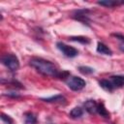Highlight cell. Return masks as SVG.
<instances>
[{
  "label": "cell",
  "instance_id": "7c38bea8",
  "mask_svg": "<svg viewBox=\"0 0 124 124\" xmlns=\"http://www.w3.org/2000/svg\"><path fill=\"white\" fill-rule=\"evenodd\" d=\"M97 113L99 114V115H101L102 117H104V118H109V112L107 110V108H106V107H105V105H104V103H98V108H97Z\"/></svg>",
  "mask_w": 124,
  "mask_h": 124
},
{
  "label": "cell",
  "instance_id": "9a60e30c",
  "mask_svg": "<svg viewBox=\"0 0 124 124\" xmlns=\"http://www.w3.org/2000/svg\"><path fill=\"white\" fill-rule=\"evenodd\" d=\"M69 40L74 41V42H78L82 45H89L91 42L89 38L84 37V36H73V37H70Z\"/></svg>",
  "mask_w": 124,
  "mask_h": 124
},
{
  "label": "cell",
  "instance_id": "52a82bcc",
  "mask_svg": "<svg viewBox=\"0 0 124 124\" xmlns=\"http://www.w3.org/2000/svg\"><path fill=\"white\" fill-rule=\"evenodd\" d=\"M41 101L46 102V103H52V104H66L67 99L65 98V96L58 94L55 96H51L48 98H42Z\"/></svg>",
  "mask_w": 124,
  "mask_h": 124
},
{
  "label": "cell",
  "instance_id": "d6986e66",
  "mask_svg": "<svg viewBox=\"0 0 124 124\" xmlns=\"http://www.w3.org/2000/svg\"><path fill=\"white\" fill-rule=\"evenodd\" d=\"M111 36L114 37V38H116V39H118V40L121 41V42H124V35H122V34H119V33H113V34H111Z\"/></svg>",
  "mask_w": 124,
  "mask_h": 124
},
{
  "label": "cell",
  "instance_id": "8992f818",
  "mask_svg": "<svg viewBox=\"0 0 124 124\" xmlns=\"http://www.w3.org/2000/svg\"><path fill=\"white\" fill-rule=\"evenodd\" d=\"M83 108H84V109H85L88 113H90V114H95V113H97L98 103H97L95 100L90 99V100H87V101L84 102Z\"/></svg>",
  "mask_w": 124,
  "mask_h": 124
},
{
  "label": "cell",
  "instance_id": "5b68a950",
  "mask_svg": "<svg viewBox=\"0 0 124 124\" xmlns=\"http://www.w3.org/2000/svg\"><path fill=\"white\" fill-rule=\"evenodd\" d=\"M56 46L57 48L66 56V57H69V58H73V57H76L78 54V50L71 46H68L62 42H57L56 43Z\"/></svg>",
  "mask_w": 124,
  "mask_h": 124
},
{
  "label": "cell",
  "instance_id": "ba28073f",
  "mask_svg": "<svg viewBox=\"0 0 124 124\" xmlns=\"http://www.w3.org/2000/svg\"><path fill=\"white\" fill-rule=\"evenodd\" d=\"M109 78H110V81L112 82L115 88L124 86V75H114V76H110Z\"/></svg>",
  "mask_w": 124,
  "mask_h": 124
},
{
  "label": "cell",
  "instance_id": "ffe728a7",
  "mask_svg": "<svg viewBox=\"0 0 124 124\" xmlns=\"http://www.w3.org/2000/svg\"><path fill=\"white\" fill-rule=\"evenodd\" d=\"M119 49H120V51H122L123 53H124V42H121L120 44H119Z\"/></svg>",
  "mask_w": 124,
  "mask_h": 124
},
{
  "label": "cell",
  "instance_id": "8fae6325",
  "mask_svg": "<svg viewBox=\"0 0 124 124\" xmlns=\"http://www.w3.org/2000/svg\"><path fill=\"white\" fill-rule=\"evenodd\" d=\"M99 85L104 90L108 91V92H112L115 89V87L112 84V82L110 81V79H101V80H99Z\"/></svg>",
  "mask_w": 124,
  "mask_h": 124
},
{
  "label": "cell",
  "instance_id": "277c9868",
  "mask_svg": "<svg viewBox=\"0 0 124 124\" xmlns=\"http://www.w3.org/2000/svg\"><path fill=\"white\" fill-rule=\"evenodd\" d=\"M65 81H66V84L68 85V87L73 91H79V90L83 89L86 85V82L83 78H81L79 77H75V76L69 77Z\"/></svg>",
  "mask_w": 124,
  "mask_h": 124
},
{
  "label": "cell",
  "instance_id": "ac0fdd59",
  "mask_svg": "<svg viewBox=\"0 0 124 124\" xmlns=\"http://www.w3.org/2000/svg\"><path fill=\"white\" fill-rule=\"evenodd\" d=\"M1 120L3 122H5L6 124H12L13 123V119L9 115H6L5 113H1Z\"/></svg>",
  "mask_w": 124,
  "mask_h": 124
},
{
  "label": "cell",
  "instance_id": "9c48e42d",
  "mask_svg": "<svg viewBox=\"0 0 124 124\" xmlns=\"http://www.w3.org/2000/svg\"><path fill=\"white\" fill-rule=\"evenodd\" d=\"M98 5L104 6V7H108V8H112L115 6H119V5H123L124 1H117V0H103V1H98L97 2Z\"/></svg>",
  "mask_w": 124,
  "mask_h": 124
},
{
  "label": "cell",
  "instance_id": "6da1fadb",
  "mask_svg": "<svg viewBox=\"0 0 124 124\" xmlns=\"http://www.w3.org/2000/svg\"><path fill=\"white\" fill-rule=\"evenodd\" d=\"M29 65L43 76L57 78L65 80L70 77V73L68 71H60L52 62L41 57L31 58L29 61Z\"/></svg>",
  "mask_w": 124,
  "mask_h": 124
},
{
  "label": "cell",
  "instance_id": "30bf717a",
  "mask_svg": "<svg viewBox=\"0 0 124 124\" xmlns=\"http://www.w3.org/2000/svg\"><path fill=\"white\" fill-rule=\"evenodd\" d=\"M97 52L101 53V54H105V55H111L112 54V50L104 43L99 42L97 45Z\"/></svg>",
  "mask_w": 124,
  "mask_h": 124
},
{
  "label": "cell",
  "instance_id": "e0dca14e",
  "mask_svg": "<svg viewBox=\"0 0 124 124\" xmlns=\"http://www.w3.org/2000/svg\"><path fill=\"white\" fill-rule=\"evenodd\" d=\"M3 95H4V96H7V97H9V98H13V99H19V98H21V96H20L18 93L15 92V91L7 92V93H4Z\"/></svg>",
  "mask_w": 124,
  "mask_h": 124
},
{
  "label": "cell",
  "instance_id": "5bb4252c",
  "mask_svg": "<svg viewBox=\"0 0 124 124\" xmlns=\"http://www.w3.org/2000/svg\"><path fill=\"white\" fill-rule=\"evenodd\" d=\"M73 119H78V118H80L82 115H83V109L79 107H76L74 108L71 111H70V114H69Z\"/></svg>",
  "mask_w": 124,
  "mask_h": 124
},
{
  "label": "cell",
  "instance_id": "3957f363",
  "mask_svg": "<svg viewBox=\"0 0 124 124\" xmlns=\"http://www.w3.org/2000/svg\"><path fill=\"white\" fill-rule=\"evenodd\" d=\"M1 63L11 72H16L19 68V60L13 53H6L1 56Z\"/></svg>",
  "mask_w": 124,
  "mask_h": 124
},
{
  "label": "cell",
  "instance_id": "2e32d148",
  "mask_svg": "<svg viewBox=\"0 0 124 124\" xmlns=\"http://www.w3.org/2000/svg\"><path fill=\"white\" fill-rule=\"evenodd\" d=\"M78 70L79 73H81L82 75H85V76L91 75L94 73V69L91 67H88V66H79V67H78Z\"/></svg>",
  "mask_w": 124,
  "mask_h": 124
},
{
  "label": "cell",
  "instance_id": "44dd1931",
  "mask_svg": "<svg viewBox=\"0 0 124 124\" xmlns=\"http://www.w3.org/2000/svg\"><path fill=\"white\" fill-rule=\"evenodd\" d=\"M112 124H114V123H112Z\"/></svg>",
  "mask_w": 124,
  "mask_h": 124
},
{
  "label": "cell",
  "instance_id": "4fadbf2b",
  "mask_svg": "<svg viewBox=\"0 0 124 124\" xmlns=\"http://www.w3.org/2000/svg\"><path fill=\"white\" fill-rule=\"evenodd\" d=\"M24 121H25V124H37L38 119L34 113L27 111L24 113Z\"/></svg>",
  "mask_w": 124,
  "mask_h": 124
},
{
  "label": "cell",
  "instance_id": "7a4b0ae2",
  "mask_svg": "<svg viewBox=\"0 0 124 124\" xmlns=\"http://www.w3.org/2000/svg\"><path fill=\"white\" fill-rule=\"evenodd\" d=\"M90 14H91V11L89 9H85V8L78 9V10H75L72 12L71 17L74 18L75 20L81 22L82 24H84L86 26H90V22H91Z\"/></svg>",
  "mask_w": 124,
  "mask_h": 124
}]
</instances>
